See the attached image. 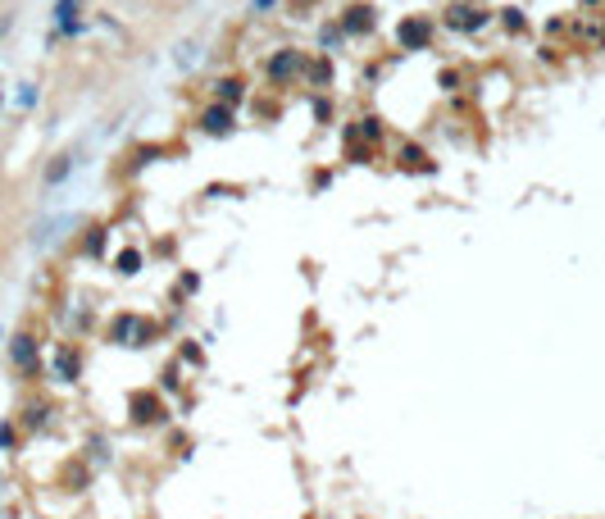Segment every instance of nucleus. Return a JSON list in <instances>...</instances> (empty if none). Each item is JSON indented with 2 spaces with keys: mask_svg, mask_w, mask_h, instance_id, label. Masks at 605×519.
<instances>
[{
  "mask_svg": "<svg viewBox=\"0 0 605 519\" xmlns=\"http://www.w3.org/2000/svg\"><path fill=\"white\" fill-rule=\"evenodd\" d=\"M110 338L119 342V346H146L150 323L137 319V314H119V319H114V328H110Z\"/></svg>",
  "mask_w": 605,
  "mask_h": 519,
  "instance_id": "f257e3e1",
  "label": "nucleus"
},
{
  "mask_svg": "<svg viewBox=\"0 0 605 519\" xmlns=\"http://www.w3.org/2000/svg\"><path fill=\"white\" fill-rule=\"evenodd\" d=\"M396 41L405 46V51H424V46L432 41V27L424 23V18H405V23L396 27Z\"/></svg>",
  "mask_w": 605,
  "mask_h": 519,
  "instance_id": "f03ea898",
  "label": "nucleus"
},
{
  "mask_svg": "<svg viewBox=\"0 0 605 519\" xmlns=\"http://www.w3.org/2000/svg\"><path fill=\"white\" fill-rule=\"evenodd\" d=\"M301 64H305V60H301V51H278L273 60H268V78L282 86V82H292L296 73H301Z\"/></svg>",
  "mask_w": 605,
  "mask_h": 519,
  "instance_id": "7ed1b4c3",
  "label": "nucleus"
},
{
  "mask_svg": "<svg viewBox=\"0 0 605 519\" xmlns=\"http://www.w3.org/2000/svg\"><path fill=\"white\" fill-rule=\"evenodd\" d=\"M78 373H82V355L73 351V346H60V351H55V378L78 383Z\"/></svg>",
  "mask_w": 605,
  "mask_h": 519,
  "instance_id": "20e7f679",
  "label": "nucleus"
},
{
  "mask_svg": "<svg viewBox=\"0 0 605 519\" xmlns=\"http://www.w3.org/2000/svg\"><path fill=\"white\" fill-rule=\"evenodd\" d=\"M200 128H205V132H214V137L233 132V110H228V105H209V110L200 114Z\"/></svg>",
  "mask_w": 605,
  "mask_h": 519,
  "instance_id": "39448f33",
  "label": "nucleus"
},
{
  "mask_svg": "<svg viewBox=\"0 0 605 519\" xmlns=\"http://www.w3.org/2000/svg\"><path fill=\"white\" fill-rule=\"evenodd\" d=\"M446 23H450V27H464V32H474V27L487 23V14H483V9H474V5H450Z\"/></svg>",
  "mask_w": 605,
  "mask_h": 519,
  "instance_id": "423d86ee",
  "label": "nucleus"
},
{
  "mask_svg": "<svg viewBox=\"0 0 605 519\" xmlns=\"http://www.w3.org/2000/svg\"><path fill=\"white\" fill-rule=\"evenodd\" d=\"M9 360H14L23 373H37V342H32V338H14V346H9Z\"/></svg>",
  "mask_w": 605,
  "mask_h": 519,
  "instance_id": "0eeeda50",
  "label": "nucleus"
},
{
  "mask_svg": "<svg viewBox=\"0 0 605 519\" xmlns=\"http://www.w3.org/2000/svg\"><path fill=\"white\" fill-rule=\"evenodd\" d=\"M341 27H346V32H355V37L373 32V9H369V5H355V9H346V14H341Z\"/></svg>",
  "mask_w": 605,
  "mask_h": 519,
  "instance_id": "6e6552de",
  "label": "nucleus"
},
{
  "mask_svg": "<svg viewBox=\"0 0 605 519\" xmlns=\"http://www.w3.org/2000/svg\"><path fill=\"white\" fill-rule=\"evenodd\" d=\"M132 410H137V424H150V419H164V406H160L150 392H137L132 397Z\"/></svg>",
  "mask_w": 605,
  "mask_h": 519,
  "instance_id": "1a4fd4ad",
  "label": "nucleus"
},
{
  "mask_svg": "<svg viewBox=\"0 0 605 519\" xmlns=\"http://www.w3.org/2000/svg\"><path fill=\"white\" fill-rule=\"evenodd\" d=\"M242 96H246V82H237V78H223V82H219V105H228V110H233Z\"/></svg>",
  "mask_w": 605,
  "mask_h": 519,
  "instance_id": "9d476101",
  "label": "nucleus"
},
{
  "mask_svg": "<svg viewBox=\"0 0 605 519\" xmlns=\"http://www.w3.org/2000/svg\"><path fill=\"white\" fill-rule=\"evenodd\" d=\"M78 9H82V0H55V23L73 27V23H78Z\"/></svg>",
  "mask_w": 605,
  "mask_h": 519,
  "instance_id": "9b49d317",
  "label": "nucleus"
},
{
  "mask_svg": "<svg viewBox=\"0 0 605 519\" xmlns=\"http://www.w3.org/2000/svg\"><path fill=\"white\" fill-rule=\"evenodd\" d=\"M69 169H73V160H69V155H60L51 169H46V182H51V187H55V182H64V178H69Z\"/></svg>",
  "mask_w": 605,
  "mask_h": 519,
  "instance_id": "f8f14e48",
  "label": "nucleus"
},
{
  "mask_svg": "<svg viewBox=\"0 0 605 519\" xmlns=\"http://www.w3.org/2000/svg\"><path fill=\"white\" fill-rule=\"evenodd\" d=\"M119 274H123V278L141 274V251H123V255H119Z\"/></svg>",
  "mask_w": 605,
  "mask_h": 519,
  "instance_id": "ddd939ff",
  "label": "nucleus"
},
{
  "mask_svg": "<svg viewBox=\"0 0 605 519\" xmlns=\"http://www.w3.org/2000/svg\"><path fill=\"white\" fill-rule=\"evenodd\" d=\"M105 251V228H91V237H86V255H100Z\"/></svg>",
  "mask_w": 605,
  "mask_h": 519,
  "instance_id": "4468645a",
  "label": "nucleus"
},
{
  "mask_svg": "<svg viewBox=\"0 0 605 519\" xmlns=\"http://www.w3.org/2000/svg\"><path fill=\"white\" fill-rule=\"evenodd\" d=\"M18 105H23V110H32V105H37V86H32V82L18 86Z\"/></svg>",
  "mask_w": 605,
  "mask_h": 519,
  "instance_id": "2eb2a0df",
  "label": "nucleus"
},
{
  "mask_svg": "<svg viewBox=\"0 0 605 519\" xmlns=\"http://www.w3.org/2000/svg\"><path fill=\"white\" fill-rule=\"evenodd\" d=\"M310 78H314V82H319V86H323V82H328V78H332V69H328V64H323V60H319V64H314V69H310Z\"/></svg>",
  "mask_w": 605,
  "mask_h": 519,
  "instance_id": "dca6fc26",
  "label": "nucleus"
},
{
  "mask_svg": "<svg viewBox=\"0 0 605 519\" xmlns=\"http://www.w3.org/2000/svg\"><path fill=\"white\" fill-rule=\"evenodd\" d=\"M360 132H364V137H369V141H378V137H382V128H378V119H364V128H360Z\"/></svg>",
  "mask_w": 605,
  "mask_h": 519,
  "instance_id": "f3484780",
  "label": "nucleus"
},
{
  "mask_svg": "<svg viewBox=\"0 0 605 519\" xmlns=\"http://www.w3.org/2000/svg\"><path fill=\"white\" fill-rule=\"evenodd\" d=\"M0 447H14V428L9 424H0Z\"/></svg>",
  "mask_w": 605,
  "mask_h": 519,
  "instance_id": "a211bd4d",
  "label": "nucleus"
}]
</instances>
